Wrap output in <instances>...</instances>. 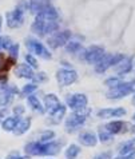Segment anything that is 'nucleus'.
Segmentation results:
<instances>
[{
  "label": "nucleus",
  "mask_w": 135,
  "mask_h": 159,
  "mask_svg": "<svg viewBox=\"0 0 135 159\" xmlns=\"http://www.w3.org/2000/svg\"><path fill=\"white\" fill-rule=\"evenodd\" d=\"M62 142H31L25 146V152L34 157L56 155L62 148Z\"/></svg>",
  "instance_id": "1"
},
{
  "label": "nucleus",
  "mask_w": 135,
  "mask_h": 159,
  "mask_svg": "<svg viewBox=\"0 0 135 159\" xmlns=\"http://www.w3.org/2000/svg\"><path fill=\"white\" fill-rule=\"evenodd\" d=\"M44 106L47 112L52 116V119H55V122H59L66 114V106L60 103L55 94H47L44 96Z\"/></svg>",
  "instance_id": "2"
},
{
  "label": "nucleus",
  "mask_w": 135,
  "mask_h": 159,
  "mask_svg": "<svg viewBox=\"0 0 135 159\" xmlns=\"http://www.w3.org/2000/svg\"><path fill=\"white\" fill-rule=\"evenodd\" d=\"M90 110L83 108V110H79V111H74V114H71L67 119H66V130L67 132H71V131H75L76 129H79L82 125H84L86 122V116L88 115Z\"/></svg>",
  "instance_id": "3"
},
{
  "label": "nucleus",
  "mask_w": 135,
  "mask_h": 159,
  "mask_svg": "<svg viewBox=\"0 0 135 159\" xmlns=\"http://www.w3.org/2000/svg\"><path fill=\"white\" fill-rule=\"evenodd\" d=\"M134 82H120L118 86L111 88L110 91L106 94V96L108 99H120L124 98L126 95L131 94L134 91Z\"/></svg>",
  "instance_id": "4"
},
{
  "label": "nucleus",
  "mask_w": 135,
  "mask_h": 159,
  "mask_svg": "<svg viewBox=\"0 0 135 159\" xmlns=\"http://www.w3.org/2000/svg\"><path fill=\"white\" fill-rule=\"evenodd\" d=\"M123 58H124V56L120 55V54H118V55H106V54H104L102 56V59L99 60L97 64H95V71H97L98 74L106 72L110 67H114V66L118 64Z\"/></svg>",
  "instance_id": "5"
},
{
  "label": "nucleus",
  "mask_w": 135,
  "mask_h": 159,
  "mask_svg": "<svg viewBox=\"0 0 135 159\" xmlns=\"http://www.w3.org/2000/svg\"><path fill=\"white\" fill-rule=\"evenodd\" d=\"M71 39V32L70 31H62V32H54L47 39V44L51 48H59L63 47L70 42Z\"/></svg>",
  "instance_id": "6"
},
{
  "label": "nucleus",
  "mask_w": 135,
  "mask_h": 159,
  "mask_svg": "<svg viewBox=\"0 0 135 159\" xmlns=\"http://www.w3.org/2000/svg\"><path fill=\"white\" fill-rule=\"evenodd\" d=\"M56 80L62 87L71 86L78 80V74L74 70H59L56 72Z\"/></svg>",
  "instance_id": "7"
},
{
  "label": "nucleus",
  "mask_w": 135,
  "mask_h": 159,
  "mask_svg": "<svg viewBox=\"0 0 135 159\" xmlns=\"http://www.w3.org/2000/svg\"><path fill=\"white\" fill-rule=\"evenodd\" d=\"M25 46H27L28 50L34 52L35 55H39L43 59H51L50 51L47 50L40 42L35 40V39H27V40H25Z\"/></svg>",
  "instance_id": "8"
},
{
  "label": "nucleus",
  "mask_w": 135,
  "mask_h": 159,
  "mask_svg": "<svg viewBox=\"0 0 135 159\" xmlns=\"http://www.w3.org/2000/svg\"><path fill=\"white\" fill-rule=\"evenodd\" d=\"M103 55H104V50H103V47H99V46H91L83 52L84 60L90 64H97L102 59Z\"/></svg>",
  "instance_id": "9"
},
{
  "label": "nucleus",
  "mask_w": 135,
  "mask_h": 159,
  "mask_svg": "<svg viewBox=\"0 0 135 159\" xmlns=\"http://www.w3.org/2000/svg\"><path fill=\"white\" fill-rule=\"evenodd\" d=\"M67 106L74 111H79L87 107V96L83 94H72L68 95L66 99Z\"/></svg>",
  "instance_id": "10"
},
{
  "label": "nucleus",
  "mask_w": 135,
  "mask_h": 159,
  "mask_svg": "<svg viewBox=\"0 0 135 159\" xmlns=\"http://www.w3.org/2000/svg\"><path fill=\"white\" fill-rule=\"evenodd\" d=\"M6 19H7V25L10 28H17L23 24L24 21V14L21 10H14V11H10L6 14Z\"/></svg>",
  "instance_id": "11"
},
{
  "label": "nucleus",
  "mask_w": 135,
  "mask_h": 159,
  "mask_svg": "<svg viewBox=\"0 0 135 159\" xmlns=\"http://www.w3.org/2000/svg\"><path fill=\"white\" fill-rule=\"evenodd\" d=\"M58 16H59L58 11H56L50 3H46L44 7H43V10L38 14V17H40L43 20H56Z\"/></svg>",
  "instance_id": "12"
},
{
  "label": "nucleus",
  "mask_w": 135,
  "mask_h": 159,
  "mask_svg": "<svg viewBox=\"0 0 135 159\" xmlns=\"http://www.w3.org/2000/svg\"><path fill=\"white\" fill-rule=\"evenodd\" d=\"M126 115V110L124 108H103L101 110V111L98 112V116L99 118H112V116H116V118H119V116H123Z\"/></svg>",
  "instance_id": "13"
},
{
  "label": "nucleus",
  "mask_w": 135,
  "mask_h": 159,
  "mask_svg": "<svg viewBox=\"0 0 135 159\" xmlns=\"http://www.w3.org/2000/svg\"><path fill=\"white\" fill-rule=\"evenodd\" d=\"M16 88H6V90L0 91V107H6L14 99V94H16Z\"/></svg>",
  "instance_id": "14"
},
{
  "label": "nucleus",
  "mask_w": 135,
  "mask_h": 159,
  "mask_svg": "<svg viewBox=\"0 0 135 159\" xmlns=\"http://www.w3.org/2000/svg\"><path fill=\"white\" fill-rule=\"evenodd\" d=\"M114 67H115V71L118 75H124L133 70V60L130 58H123L118 64L114 66Z\"/></svg>",
  "instance_id": "15"
},
{
  "label": "nucleus",
  "mask_w": 135,
  "mask_h": 159,
  "mask_svg": "<svg viewBox=\"0 0 135 159\" xmlns=\"http://www.w3.org/2000/svg\"><path fill=\"white\" fill-rule=\"evenodd\" d=\"M79 142L86 147H94L98 143V138L92 132H83L79 135Z\"/></svg>",
  "instance_id": "16"
},
{
  "label": "nucleus",
  "mask_w": 135,
  "mask_h": 159,
  "mask_svg": "<svg viewBox=\"0 0 135 159\" xmlns=\"http://www.w3.org/2000/svg\"><path fill=\"white\" fill-rule=\"evenodd\" d=\"M16 76L19 78H24V79H32L34 78V68H31L27 64H19L15 70Z\"/></svg>",
  "instance_id": "17"
},
{
  "label": "nucleus",
  "mask_w": 135,
  "mask_h": 159,
  "mask_svg": "<svg viewBox=\"0 0 135 159\" xmlns=\"http://www.w3.org/2000/svg\"><path fill=\"white\" fill-rule=\"evenodd\" d=\"M126 123L122 120H115V122H110L106 125V131L110 134H119L126 129Z\"/></svg>",
  "instance_id": "18"
},
{
  "label": "nucleus",
  "mask_w": 135,
  "mask_h": 159,
  "mask_svg": "<svg viewBox=\"0 0 135 159\" xmlns=\"http://www.w3.org/2000/svg\"><path fill=\"white\" fill-rule=\"evenodd\" d=\"M29 127H31V119H20L19 123L16 125L15 127V130H14V134L15 135H23L25 134L28 130H29Z\"/></svg>",
  "instance_id": "19"
},
{
  "label": "nucleus",
  "mask_w": 135,
  "mask_h": 159,
  "mask_svg": "<svg viewBox=\"0 0 135 159\" xmlns=\"http://www.w3.org/2000/svg\"><path fill=\"white\" fill-rule=\"evenodd\" d=\"M20 118L19 116H8V118H4V120L2 122V127L4 131H14L16 125L19 123Z\"/></svg>",
  "instance_id": "20"
},
{
  "label": "nucleus",
  "mask_w": 135,
  "mask_h": 159,
  "mask_svg": "<svg viewBox=\"0 0 135 159\" xmlns=\"http://www.w3.org/2000/svg\"><path fill=\"white\" fill-rule=\"evenodd\" d=\"M28 104L31 106V107L35 110V111H38L39 114H44V111L46 110L43 108V106H42V103L39 102V99L36 98V96H34V95H28Z\"/></svg>",
  "instance_id": "21"
},
{
  "label": "nucleus",
  "mask_w": 135,
  "mask_h": 159,
  "mask_svg": "<svg viewBox=\"0 0 135 159\" xmlns=\"http://www.w3.org/2000/svg\"><path fill=\"white\" fill-rule=\"evenodd\" d=\"M59 30V24L55 20H46L44 21V28H43V35L54 34Z\"/></svg>",
  "instance_id": "22"
},
{
  "label": "nucleus",
  "mask_w": 135,
  "mask_h": 159,
  "mask_svg": "<svg viewBox=\"0 0 135 159\" xmlns=\"http://www.w3.org/2000/svg\"><path fill=\"white\" fill-rule=\"evenodd\" d=\"M44 21H46V20H43V19H40V17H38V16H36V19H35V21H34L32 25H31V31H32L34 34L42 35V36H43V28H44Z\"/></svg>",
  "instance_id": "23"
},
{
  "label": "nucleus",
  "mask_w": 135,
  "mask_h": 159,
  "mask_svg": "<svg viewBox=\"0 0 135 159\" xmlns=\"http://www.w3.org/2000/svg\"><path fill=\"white\" fill-rule=\"evenodd\" d=\"M44 4H46V3L43 2V0H31V2H29V10H31L32 14L38 15L39 12L43 10Z\"/></svg>",
  "instance_id": "24"
},
{
  "label": "nucleus",
  "mask_w": 135,
  "mask_h": 159,
  "mask_svg": "<svg viewBox=\"0 0 135 159\" xmlns=\"http://www.w3.org/2000/svg\"><path fill=\"white\" fill-rule=\"evenodd\" d=\"M79 154H80V148H79V146H76V144L68 146L67 150H66V158L67 159H75Z\"/></svg>",
  "instance_id": "25"
},
{
  "label": "nucleus",
  "mask_w": 135,
  "mask_h": 159,
  "mask_svg": "<svg viewBox=\"0 0 135 159\" xmlns=\"http://www.w3.org/2000/svg\"><path fill=\"white\" fill-rule=\"evenodd\" d=\"M134 150H135L134 142H126V143H123L119 147V154H120V155H127V154L133 152Z\"/></svg>",
  "instance_id": "26"
},
{
  "label": "nucleus",
  "mask_w": 135,
  "mask_h": 159,
  "mask_svg": "<svg viewBox=\"0 0 135 159\" xmlns=\"http://www.w3.org/2000/svg\"><path fill=\"white\" fill-rule=\"evenodd\" d=\"M82 50V46L76 42H71V43H67V51L71 52V54H76L78 51Z\"/></svg>",
  "instance_id": "27"
},
{
  "label": "nucleus",
  "mask_w": 135,
  "mask_h": 159,
  "mask_svg": "<svg viewBox=\"0 0 135 159\" xmlns=\"http://www.w3.org/2000/svg\"><path fill=\"white\" fill-rule=\"evenodd\" d=\"M38 90L36 84H27L23 87V91H21V94H23L24 96H28V95H32V92H35Z\"/></svg>",
  "instance_id": "28"
},
{
  "label": "nucleus",
  "mask_w": 135,
  "mask_h": 159,
  "mask_svg": "<svg viewBox=\"0 0 135 159\" xmlns=\"http://www.w3.org/2000/svg\"><path fill=\"white\" fill-rule=\"evenodd\" d=\"M99 140L103 143V142H110V140H112V134H110V132L107 131H101L99 132Z\"/></svg>",
  "instance_id": "29"
},
{
  "label": "nucleus",
  "mask_w": 135,
  "mask_h": 159,
  "mask_svg": "<svg viewBox=\"0 0 135 159\" xmlns=\"http://www.w3.org/2000/svg\"><path fill=\"white\" fill-rule=\"evenodd\" d=\"M25 61H27L29 67H31V68H34V70L39 67V66H38V60L35 59L32 55H29V54H28V55H25Z\"/></svg>",
  "instance_id": "30"
},
{
  "label": "nucleus",
  "mask_w": 135,
  "mask_h": 159,
  "mask_svg": "<svg viewBox=\"0 0 135 159\" xmlns=\"http://www.w3.org/2000/svg\"><path fill=\"white\" fill-rule=\"evenodd\" d=\"M120 82L122 80H120L119 78H110V79H107V80H106V86L110 87V88H114V87L118 86Z\"/></svg>",
  "instance_id": "31"
},
{
  "label": "nucleus",
  "mask_w": 135,
  "mask_h": 159,
  "mask_svg": "<svg viewBox=\"0 0 135 159\" xmlns=\"http://www.w3.org/2000/svg\"><path fill=\"white\" fill-rule=\"evenodd\" d=\"M8 52H10V56L12 59H16V56H17V52H19V44H12V46L8 48Z\"/></svg>",
  "instance_id": "32"
},
{
  "label": "nucleus",
  "mask_w": 135,
  "mask_h": 159,
  "mask_svg": "<svg viewBox=\"0 0 135 159\" xmlns=\"http://www.w3.org/2000/svg\"><path fill=\"white\" fill-rule=\"evenodd\" d=\"M54 136H55V134L52 131H46V132H43L40 136V142H50Z\"/></svg>",
  "instance_id": "33"
},
{
  "label": "nucleus",
  "mask_w": 135,
  "mask_h": 159,
  "mask_svg": "<svg viewBox=\"0 0 135 159\" xmlns=\"http://www.w3.org/2000/svg\"><path fill=\"white\" fill-rule=\"evenodd\" d=\"M34 82H36V83H43V82H46L47 79V75H46V72H39L38 75H34Z\"/></svg>",
  "instance_id": "34"
},
{
  "label": "nucleus",
  "mask_w": 135,
  "mask_h": 159,
  "mask_svg": "<svg viewBox=\"0 0 135 159\" xmlns=\"http://www.w3.org/2000/svg\"><path fill=\"white\" fill-rule=\"evenodd\" d=\"M7 82H8L7 75H0V88H6Z\"/></svg>",
  "instance_id": "35"
},
{
  "label": "nucleus",
  "mask_w": 135,
  "mask_h": 159,
  "mask_svg": "<svg viewBox=\"0 0 135 159\" xmlns=\"http://www.w3.org/2000/svg\"><path fill=\"white\" fill-rule=\"evenodd\" d=\"M14 114L15 115H21V114H24V108H23V106H16V107L14 108Z\"/></svg>",
  "instance_id": "36"
},
{
  "label": "nucleus",
  "mask_w": 135,
  "mask_h": 159,
  "mask_svg": "<svg viewBox=\"0 0 135 159\" xmlns=\"http://www.w3.org/2000/svg\"><path fill=\"white\" fill-rule=\"evenodd\" d=\"M94 159H111V154L110 152H103V154H99L98 157H95Z\"/></svg>",
  "instance_id": "37"
},
{
  "label": "nucleus",
  "mask_w": 135,
  "mask_h": 159,
  "mask_svg": "<svg viewBox=\"0 0 135 159\" xmlns=\"http://www.w3.org/2000/svg\"><path fill=\"white\" fill-rule=\"evenodd\" d=\"M7 159H28V158H25V157H20V155H17V154H12V155H10Z\"/></svg>",
  "instance_id": "38"
},
{
  "label": "nucleus",
  "mask_w": 135,
  "mask_h": 159,
  "mask_svg": "<svg viewBox=\"0 0 135 159\" xmlns=\"http://www.w3.org/2000/svg\"><path fill=\"white\" fill-rule=\"evenodd\" d=\"M4 116H6V111L0 110V122H2V119H4Z\"/></svg>",
  "instance_id": "39"
},
{
  "label": "nucleus",
  "mask_w": 135,
  "mask_h": 159,
  "mask_svg": "<svg viewBox=\"0 0 135 159\" xmlns=\"http://www.w3.org/2000/svg\"><path fill=\"white\" fill-rule=\"evenodd\" d=\"M134 120H135V114H134ZM133 132H135V126L133 127Z\"/></svg>",
  "instance_id": "40"
},
{
  "label": "nucleus",
  "mask_w": 135,
  "mask_h": 159,
  "mask_svg": "<svg viewBox=\"0 0 135 159\" xmlns=\"http://www.w3.org/2000/svg\"><path fill=\"white\" fill-rule=\"evenodd\" d=\"M0 28H2V17H0Z\"/></svg>",
  "instance_id": "41"
},
{
  "label": "nucleus",
  "mask_w": 135,
  "mask_h": 159,
  "mask_svg": "<svg viewBox=\"0 0 135 159\" xmlns=\"http://www.w3.org/2000/svg\"><path fill=\"white\" fill-rule=\"evenodd\" d=\"M133 103L135 104V95H134V99H133Z\"/></svg>",
  "instance_id": "42"
},
{
  "label": "nucleus",
  "mask_w": 135,
  "mask_h": 159,
  "mask_svg": "<svg viewBox=\"0 0 135 159\" xmlns=\"http://www.w3.org/2000/svg\"><path fill=\"white\" fill-rule=\"evenodd\" d=\"M134 140H135V139H134Z\"/></svg>",
  "instance_id": "43"
}]
</instances>
